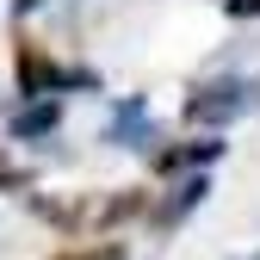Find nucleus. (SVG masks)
<instances>
[{
	"label": "nucleus",
	"mask_w": 260,
	"mask_h": 260,
	"mask_svg": "<svg viewBox=\"0 0 260 260\" xmlns=\"http://www.w3.org/2000/svg\"><path fill=\"white\" fill-rule=\"evenodd\" d=\"M254 112H260V87H254V81H242V75L205 81V87L186 100V118H192V124H205V130L236 124V118H254Z\"/></svg>",
	"instance_id": "obj_1"
},
{
	"label": "nucleus",
	"mask_w": 260,
	"mask_h": 260,
	"mask_svg": "<svg viewBox=\"0 0 260 260\" xmlns=\"http://www.w3.org/2000/svg\"><path fill=\"white\" fill-rule=\"evenodd\" d=\"M254 260H260V254H254Z\"/></svg>",
	"instance_id": "obj_8"
},
{
	"label": "nucleus",
	"mask_w": 260,
	"mask_h": 260,
	"mask_svg": "<svg viewBox=\"0 0 260 260\" xmlns=\"http://www.w3.org/2000/svg\"><path fill=\"white\" fill-rule=\"evenodd\" d=\"M230 13L236 19H260V0H230Z\"/></svg>",
	"instance_id": "obj_6"
},
{
	"label": "nucleus",
	"mask_w": 260,
	"mask_h": 260,
	"mask_svg": "<svg viewBox=\"0 0 260 260\" xmlns=\"http://www.w3.org/2000/svg\"><path fill=\"white\" fill-rule=\"evenodd\" d=\"M223 143H199V149H168V155H155V168H192V161H217Z\"/></svg>",
	"instance_id": "obj_3"
},
{
	"label": "nucleus",
	"mask_w": 260,
	"mask_h": 260,
	"mask_svg": "<svg viewBox=\"0 0 260 260\" xmlns=\"http://www.w3.org/2000/svg\"><path fill=\"white\" fill-rule=\"evenodd\" d=\"M50 87H93V75L50 62L38 44H19V93H50Z\"/></svg>",
	"instance_id": "obj_2"
},
{
	"label": "nucleus",
	"mask_w": 260,
	"mask_h": 260,
	"mask_svg": "<svg viewBox=\"0 0 260 260\" xmlns=\"http://www.w3.org/2000/svg\"><path fill=\"white\" fill-rule=\"evenodd\" d=\"M31 7H44V0H13V13H31Z\"/></svg>",
	"instance_id": "obj_7"
},
{
	"label": "nucleus",
	"mask_w": 260,
	"mask_h": 260,
	"mask_svg": "<svg viewBox=\"0 0 260 260\" xmlns=\"http://www.w3.org/2000/svg\"><path fill=\"white\" fill-rule=\"evenodd\" d=\"M56 118H62V106H38L31 118H19V137H31V130H50Z\"/></svg>",
	"instance_id": "obj_4"
},
{
	"label": "nucleus",
	"mask_w": 260,
	"mask_h": 260,
	"mask_svg": "<svg viewBox=\"0 0 260 260\" xmlns=\"http://www.w3.org/2000/svg\"><path fill=\"white\" fill-rule=\"evenodd\" d=\"M69 260H124L118 248H81V254H69Z\"/></svg>",
	"instance_id": "obj_5"
}]
</instances>
